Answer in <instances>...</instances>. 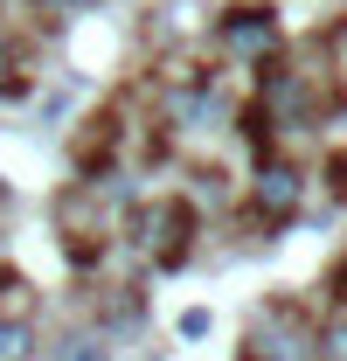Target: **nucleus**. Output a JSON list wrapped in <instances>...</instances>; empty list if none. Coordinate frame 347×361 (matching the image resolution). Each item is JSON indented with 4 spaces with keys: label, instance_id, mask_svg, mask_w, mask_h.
<instances>
[{
    "label": "nucleus",
    "instance_id": "obj_3",
    "mask_svg": "<svg viewBox=\"0 0 347 361\" xmlns=\"http://www.w3.org/2000/svg\"><path fill=\"white\" fill-rule=\"evenodd\" d=\"M222 42L236 49V56H264V49L278 42L271 7H229V14H222Z\"/></svg>",
    "mask_w": 347,
    "mask_h": 361
},
{
    "label": "nucleus",
    "instance_id": "obj_10",
    "mask_svg": "<svg viewBox=\"0 0 347 361\" xmlns=\"http://www.w3.org/2000/svg\"><path fill=\"white\" fill-rule=\"evenodd\" d=\"M0 70H7V49H0Z\"/></svg>",
    "mask_w": 347,
    "mask_h": 361
},
{
    "label": "nucleus",
    "instance_id": "obj_1",
    "mask_svg": "<svg viewBox=\"0 0 347 361\" xmlns=\"http://www.w3.org/2000/svg\"><path fill=\"white\" fill-rule=\"evenodd\" d=\"M250 361H319V341L292 306H278L250 326Z\"/></svg>",
    "mask_w": 347,
    "mask_h": 361
},
{
    "label": "nucleus",
    "instance_id": "obj_2",
    "mask_svg": "<svg viewBox=\"0 0 347 361\" xmlns=\"http://www.w3.org/2000/svg\"><path fill=\"white\" fill-rule=\"evenodd\" d=\"M139 229H146V250H153L160 264H181L195 216H188V202H160V209H146V216H139Z\"/></svg>",
    "mask_w": 347,
    "mask_h": 361
},
{
    "label": "nucleus",
    "instance_id": "obj_8",
    "mask_svg": "<svg viewBox=\"0 0 347 361\" xmlns=\"http://www.w3.org/2000/svg\"><path fill=\"white\" fill-rule=\"evenodd\" d=\"M35 7H42V14H56V21H70V14H90L97 0H35Z\"/></svg>",
    "mask_w": 347,
    "mask_h": 361
},
{
    "label": "nucleus",
    "instance_id": "obj_5",
    "mask_svg": "<svg viewBox=\"0 0 347 361\" xmlns=\"http://www.w3.org/2000/svg\"><path fill=\"white\" fill-rule=\"evenodd\" d=\"M174 118H181V126H209V118H222V97L209 84H195V90L174 97Z\"/></svg>",
    "mask_w": 347,
    "mask_h": 361
},
{
    "label": "nucleus",
    "instance_id": "obj_4",
    "mask_svg": "<svg viewBox=\"0 0 347 361\" xmlns=\"http://www.w3.org/2000/svg\"><path fill=\"white\" fill-rule=\"evenodd\" d=\"M257 209L264 216H292L299 209V174L292 167H257Z\"/></svg>",
    "mask_w": 347,
    "mask_h": 361
},
{
    "label": "nucleus",
    "instance_id": "obj_7",
    "mask_svg": "<svg viewBox=\"0 0 347 361\" xmlns=\"http://www.w3.org/2000/svg\"><path fill=\"white\" fill-rule=\"evenodd\" d=\"M56 361H104V348H97L90 334H70V341H63V355H56Z\"/></svg>",
    "mask_w": 347,
    "mask_h": 361
},
{
    "label": "nucleus",
    "instance_id": "obj_6",
    "mask_svg": "<svg viewBox=\"0 0 347 361\" xmlns=\"http://www.w3.org/2000/svg\"><path fill=\"white\" fill-rule=\"evenodd\" d=\"M28 348H35L28 319H0V361H28Z\"/></svg>",
    "mask_w": 347,
    "mask_h": 361
},
{
    "label": "nucleus",
    "instance_id": "obj_9",
    "mask_svg": "<svg viewBox=\"0 0 347 361\" xmlns=\"http://www.w3.org/2000/svg\"><path fill=\"white\" fill-rule=\"evenodd\" d=\"M319 361H347V319L327 334V341H319Z\"/></svg>",
    "mask_w": 347,
    "mask_h": 361
}]
</instances>
